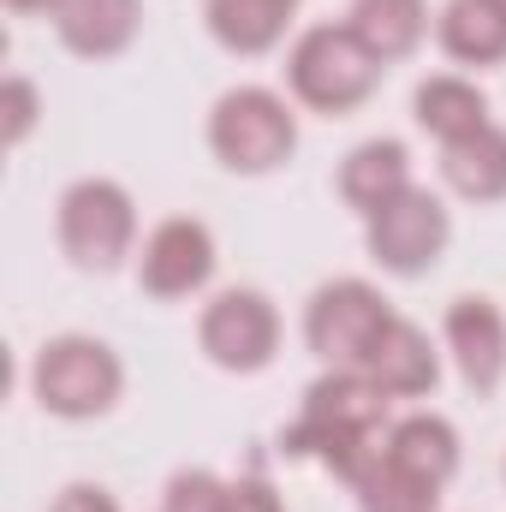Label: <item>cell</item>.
Returning a JSON list of instances; mask_svg holds the SVG:
<instances>
[{
	"label": "cell",
	"instance_id": "6da1fadb",
	"mask_svg": "<svg viewBox=\"0 0 506 512\" xmlns=\"http://www.w3.org/2000/svg\"><path fill=\"white\" fill-rule=\"evenodd\" d=\"M286 453L292 459H322L334 477H346L358 489L364 471L387 453V393L364 370L322 376L304 399V417L286 429Z\"/></svg>",
	"mask_w": 506,
	"mask_h": 512
},
{
	"label": "cell",
	"instance_id": "7a4b0ae2",
	"mask_svg": "<svg viewBox=\"0 0 506 512\" xmlns=\"http://www.w3.org/2000/svg\"><path fill=\"white\" fill-rule=\"evenodd\" d=\"M376 78H381V60L352 36V24L346 30L340 24H316L292 48V90H298V102H310L322 114L358 108L376 90Z\"/></svg>",
	"mask_w": 506,
	"mask_h": 512
},
{
	"label": "cell",
	"instance_id": "3957f363",
	"mask_svg": "<svg viewBox=\"0 0 506 512\" xmlns=\"http://www.w3.org/2000/svg\"><path fill=\"white\" fill-rule=\"evenodd\" d=\"M209 143H215V155L233 173H268V167H280L292 155L298 126H292V114H286L280 96H268V90H233V96L215 102Z\"/></svg>",
	"mask_w": 506,
	"mask_h": 512
},
{
	"label": "cell",
	"instance_id": "277c9868",
	"mask_svg": "<svg viewBox=\"0 0 506 512\" xmlns=\"http://www.w3.org/2000/svg\"><path fill=\"white\" fill-rule=\"evenodd\" d=\"M36 399L54 417H96L120 399V358L102 340L66 334L36 358Z\"/></svg>",
	"mask_w": 506,
	"mask_h": 512
},
{
	"label": "cell",
	"instance_id": "5b68a950",
	"mask_svg": "<svg viewBox=\"0 0 506 512\" xmlns=\"http://www.w3.org/2000/svg\"><path fill=\"white\" fill-rule=\"evenodd\" d=\"M393 322L387 298L364 280H334L316 292L310 316H304V334H310V352L328 358L334 370H364L370 346L381 340V328Z\"/></svg>",
	"mask_w": 506,
	"mask_h": 512
},
{
	"label": "cell",
	"instance_id": "8992f818",
	"mask_svg": "<svg viewBox=\"0 0 506 512\" xmlns=\"http://www.w3.org/2000/svg\"><path fill=\"white\" fill-rule=\"evenodd\" d=\"M131 233H137V215H131V197L120 185L84 179V185H72L60 197V245L78 268L108 274L131 251Z\"/></svg>",
	"mask_w": 506,
	"mask_h": 512
},
{
	"label": "cell",
	"instance_id": "52a82bcc",
	"mask_svg": "<svg viewBox=\"0 0 506 512\" xmlns=\"http://www.w3.org/2000/svg\"><path fill=\"white\" fill-rule=\"evenodd\" d=\"M447 245V209L429 191H399L381 215H370V251L393 274H423Z\"/></svg>",
	"mask_w": 506,
	"mask_h": 512
},
{
	"label": "cell",
	"instance_id": "ba28073f",
	"mask_svg": "<svg viewBox=\"0 0 506 512\" xmlns=\"http://www.w3.org/2000/svg\"><path fill=\"white\" fill-rule=\"evenodd\" d=\"M280 340V316L262 292H221L203 310V352L221 370H262L274 358Z\"/></svg>",
	"mask_w": 506,
	"mask_h": 512
},
{
	"label": "cell",
	"instance_id": "9c48e42d",
	"mask_svg": "<svg viewBox=\"0 0 506 512\" xmlns=\"http://www.w3.org/2000/svg\"><path fill=\"white\" fill-rule=\"evenodd\" d=\"M209 268H215V239H209L203 221H185V215L161 221L149 233V245H143V292L185 298V292H197L209 280Z\"/></svg>",
	"mask_w": 506,
	"mask_h": 512
},
{
	"label": "cell",
	"instance_id": "30bf717a",
	"mask_svg": "<svg viewBox=\"0 0 506 512\" xmlns=\"http://www.w3.org/2000/svg\"><path fill=\"white\" fill-rule=\"evenodd\" d=\"M447 340H453V352H459L465 382L477 387V393H495V382H501V370H506L501 310H495L489 298H459V304L447 310Z\"/></svg>",
	"mask_w": 506,
	"mask_h": 512
},
{
	"label": "cell",
	"instance_id": "8fae6325",
	"mask_svg": "<svg viewBox=\"0 0 506 512\" xmlns=\"http://www.w3.org/2000/svg\"><path fill=\"white\" fill-rule=\"evenodd\" d=\"M364 376L387 393V399H417V393H429L435 387V352H429V340H423V328H411V322H387L381 328V340L370 346V358H364Z\"/></svg>",
	"mask_w": 506,
	"mask_h": 512
},
{
	"label": "cell",
	"instance_id": "7c38bea8",
	"mask_svg": "<svg viewBox=\"0 0 506 512\" xmlns=\"http://www.w3.org/2000/svg\"><path fill=\"white\" fill-rule=\"evenodd\" d=\"M54 30L72 54H90V60H108L120 54L131 36H137V0H54Z\"/></svg>",
	"mask_w": 506,
	"mask_h": 512
},
{
	"label": "cell",
	"instance_id": "4fadbf2b",
	"mask_svg": "<svg viewBox=\"0 0 506 512\" xmlns=\"http://www.w3.org/2000/svg\"><path fill=\"white\" fill-rule=\"evenodd\" d=\"M441 173L459 197L471 203H501L506 197V131L501 126H477L471 137H453L441 149Z\"/></svg>",
	"mask_w": 506,
	"mask_h": 512
},
{
	"label": "cell",
	"instance_id": "5bb4252c",
	"mask_svg": "<svg viewBox=\"0 0 506 512\" xmlns=\"http://www.w3.org/2000/svg\"><path fill=\"white\" fill-rule=\"evenodd\" d=\"M387 459L405 471V477H417V483H447L453 471H459V435H453V423H441V417H405V423H393L387 429Z\"/></svg>",
	"mask_w": 506,
	"mask_h": 512
},
{
	"label": "cell",
	"instance_id": "9a60e30c",
	"mask_svg": "<svg viewBox=\"0 0 506 512\" xmlns=\"http://www.w3.org/2000/svg\"><path fill=\"white\" fill-rule=\"evenodd\" d=\"M399 191H411V161H405V143L381 137V143H364L346 167H340V197L364 215H381Z\"/></svg>",
	"mask_w": 506,
	"mask_h": 512
},
{
	"label": "cell",
	"instance_id": "2e32d148",
	"mask_svg": "<svg viewBox=\"0 0 506 512\" xmlns=\"http://www.w3.org/2000/svg\"><path fill=\"white\" fill-rule=\"evenodd\" d=\"M429 30V12L423 0H358L352 6V36L376 54L381 66L387 60H405Z\"/></svg>",
	"mask_w": 506,
	"mask_h": 512
},
{
	"label": "cell",
	"instance_id": "e0dca14e",
	"mask_svg": "<svg viewBox=\"0 0 506 512\" xmlns=\"http://www.w3.org/2000/svg\"><path fill=\"white\" fill-rule=\"evenodd\" d=\"M441 48L465 66H495L506 60V12L495 0H453L441 12Z\"/></svg>",
	"mask_w": 506,
	"mask_h": 512
},
{
	"label": "cell",
	"instance_id": "ac0fdd59",
	"mask_svg": "<svg viewBox=\"0 0 506 512\" xmlns=\"http://www.w3.org/2000/svg\"><path fill=\"white\" fill-rule=\"evenodd\" d=\"M298 0H209V30L233 54H268Z\"/></svg>",
	"mask_w": 506,
	"mask_h": 512
},
{
	"label": "cell",
	"instance_id": "d6986e66",
	"mask_svg": "<svg viewBox=\"0 0 506 512\" xmlns=\"http://www.w3.org/2000/svg\"><path fill=\"white\" fill-rule=\"evenodd\" d=\"M417 126L435 131L441 143L453 137H471L477 126H489V96L465 78H429L417 90Z\"/></svg>",
	"mask_w": 506,
	"mask_h": 512
},
{
	"label": "cell",
	"instance_id": "ffe728a7",
	"mask_svg": "<svg viewBox=\"0 0 506 512\" xmlns=\"http://www.w3.org/2000/svg\"><path fill=\"white\" fill-rule=\"evenodd\" d=\"M358 501H364V512H435L441 489H435V483L405 477V471L381 453L376 465L364 471V483H358Z\"/></svg>",
	"mask_w": 506,
	"mask_h": 512
},
{
	"label": "cell",
	"instance_id": "44dd1931",
	"mask_svg": "<svg viewBox=\"0 0 506 512\" xmlns=\"http://www.w3.org/2000/svg\"><path fill=\"white\" fill-rule=\"evenodd\" d=\"M233 507V489L209 471H179L167 483V512H227Z\"/></svg>",
	"mask_w": 506,
	"mask_h": 512
},
{
	"label": "cell",
	"instance_id": "7402d4cb",
	"mask_svg": "<svg viewBox=\"0 0 506 512\" xmlns=\"http://www.w3.org/2000/svg\"><path fill=\"white\" fill-rule=\"evenodd\" d=\"M30 126H36V90L24 78H6V137L18 143Z\"/></svg>",
	"mask_w": 506,
	"mask_h": 512
},
{
	"label": "cell",
	"instance_id": "603a6c76",
	"mask_svg": "<svg viewBox=\"0 0 506 512\" xmlns=\"http://www.w3.org/2000/svg\"><path fill=\"white\" fill-rule=\"evenodd\" d=\"M227 512H280V501H274V489L262 477H245V483H233V507Z\"/></svg>",
	"mask_w": 506,
	"mask_h": 512
},
{
	"label": "cell",
	"instance_id": "cb8c5ba5",
	"mask_svg": "<svg viewBox=\"0 0 506 512\" xmlns=\"http://www.w3.org/2000/svg\"><path fill=\"white\" fill-rule=\"evenodd\" d=\"M54 512H120V507H114V501H108L102 489H66Z\"/></svg>",
	"mask_w": 506,
	"mask_h": 512
},
{
	"label": "cell",
	"instance_id": "d4e9b609",
	"mask_svg": "<svg viewBox=\"0 0 506 512\" xmlns=\"http://www.w3.org/2000/svg\"><path fill=\"white\" fill-rule=\"evenodd\" d=\"M12 12H36V6H54V0H6Z\"/></svg>",
	"mask_w": 506,
	"mask_h": 512
},
{
	"label": "cell",
	"instance_id": "484cf974",
	"mask_svg": "<svg viewBox=\"0 0 506 512\" xmlns=\"http://www.w3.org/2000/svg\"><path fill=\"white\" fill-rule=\"evenodd\" d=\"M495 6H501V12H506V0H495Z\"/></svg>",
	"mask_w": 506,
	"mask_h": 512
}]
</instances>
